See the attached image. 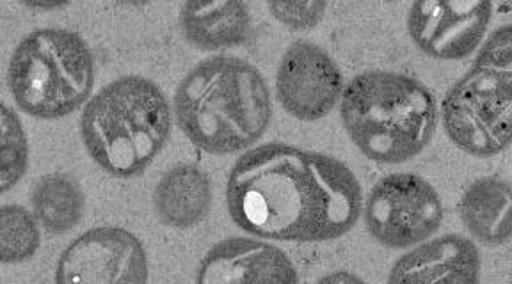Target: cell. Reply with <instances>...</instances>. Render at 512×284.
Segmentation results:
<instances>
[{
    "label": "cell",
    "instance_id": "cell-20",
    "mask_svg": "<svg viewBox=\"0 0 512 284\" xmlns=\"http://www.w3.org/2000/svg\"><path fill=\"white\" fill-rule=\"evenodd\" d=\"M319 283L356 284L363 283V279L360 276H356V274H352V272H347V270H336L333 274L322 277Z\"/></svg>",
    "mask_w": 512,
    "mask_h": 284
},
{
    "label": "cell",
    "instance_id": "cell-8",
    "mask_svg": "<svg viewBox=\"0 0 512 284\" xmlns=\"http://www.w3.org/2000/svg\"><path fill=\"white\" fill-rule=\"evenodd\" d=\"M150 267L141 240L116 226L93 228L75 238L57 261V283L141 284Z\"/></svg>",
    "mask_w": 512,
    "mask_h": 284
},
{
    "label": "cell",
    "instance_id": "cell-2",
    "mask_svg": "<svg viewBox=\"0 0 512 284\" xmlns=\"http://www.w3.org/2000/svg\"><path fill=\"white\" fill-rule=\"evenodd\" d=\"M175 118L196 148L232 155L265 134L272 118L271 93L264 75L248 61L210 57L176 87Z\"/></svg>",
    "mask_w": 512,
    "mask_h": 284
},
{
    "label": "cell",
    "instance_id": "cell-21",
    "mask_svg": "<svg viewBox=\"0 0 512 284\" xmlns=\"http://www.w3.org/2000/svg\"><path fill=\"white\" fill-rule=\"evenodd\" d=\"M61 6H64V4H57V2H54V4H45V2H29V4H27V8L43 9V11L61 8Z\"/></svg>",
    "mask_w": 512,
    "mask_h": 284
},
{
    "label": "cell",
    "instance_id": "cell-15",
    "mask_svg": "<svg viewBox=\"0 0 512 284\" xmlns=\"http://www.w3.org/2000/svg\"><path fill=\"white\" fill-rule=\"evenodd\" d=\"M511 183L484 176L470 183L459 201L464 228L480 244L495 247L511 238Z\"/></svg>",
    "mask_w": 512,
    "mask_h": 284
},
{
    "label": "cell",
    "instance_id": "cell-17",
    "mask_svg": "<svg viewBox=\"0 0 512 284\" xmlns=\"http://www.w3.org/2000/svg\"><path fill=\"white\" fill-rule=\"evenodd\" d=\"M40 222L20 205L0 206V260L16 265L31 260L40 249Z\"/></svg>",
    "mask_w": 512,
    "mask_h": 284
},
{
    "label": "cell",
    "instance_id": "cell-11",
    "mask_svg": "<svg viewBox=\"0 0 512 284\" xmlns=\"http://www.w3.org/2000/svg\"><path fill=\"white\" fill-rule=\"evenodd\" d=\"M297 270L280 247L256 238L232 237L214 245L201 260L196 281L221 283H297Z\"/></svg>",
    "mask_w": 512,
    "mask_h": 284
},
{
    "label": "cell",
    "instance_id": "cell-6",
    "mask_svg": "<svg viewBox=\"0 0 512 284\" xmlns=\"http://www.w3.org/2000/svg\"><path fill=\"white\" fill-rule=\"evenodd\" d=\"M95 59L88 43L68 29H36L9 59L8 86L20 111L54 121L80 109L93 91Z\"/></svg>",
    "mask_w": 512,
    "mask_h": 284
},
{
    "label": "cell",
    "instance_id": "cell-13",
    "mask_svg": "<svg viewBox=\"0 0 512 284\" xmlns=\"http://www.w3.org/2000/svg\"><path fill=\"white\" fill-rule=\"evenodd\" d=\"M153 206L169 228H194L207 219L212 206L210 178L194 164L171 167L153 190Z\"/></svg>",
    "mask_w": 512,
    "mask_h": 284
},
{
    "label": "cell",
    "instance_id": "cell-10",
    "mask_svg": "<svg viewBox=\"0 0 512 284\" xmlns=\"http://www.w3.org/2000/svg\"><path fill=\"white\" fill-rule=\"evenodd\" d=\"M493 18V4L482 0H422L408 13L411 40L438 61L470 56Z\"/></svg>",
    "mask_w": 512,
    "mask_h": 284
},
{
    "label": "cell",
    "instance_id": "cell-4",
    "mask_svg": "<svg viewBox=\"0 0 512 284\" xmlns=\"http://www.w3.org/2000/svg\"><path fill=\"white\" fill-rule=\"evenodd\" d=\"M171 107L153 80L127 75L89 98L80 137L96 166L116 178L144 173L171 135Z\"/></svg>",
    "mask_w": 512,
    "mask_h": 284
},
{
    "label": "cell",
    "instance_id": "cell-12",
    "mask_svg": "<svg viewBox=\"0 0 512 284\" xmlns=\"http://www.w3.org/2000/svg\"><path fill=\"white\" fill-rule=\"evenodd\" d=\"M480 253L461 235H443L413 245L393 263L388 283H479Z\"/></svg>",
    "mask_w": 512,
    "mask_h": 284
},
{
    "label": "cell",
    "instance_id": "cell-19",
    "mask_svg": "<svg viewBox=\"0 0 512 284\" xmlns=\"http://www.w3.org/2000/svg\"><path fill=\"white\" fill-rule=\"evenodd\" d=\"M271 15L290 31H310L322 22L328 4L322 0L312 2H269Z\"/></svg>",
    "mask_w": 512,
    "mask_h": 284
},
{
    "label": "cell",
    "instance_id": "cell-3",
    "mask_svg": "<svg viewBox=\"0 0 512 284\" xmlns=\"http://www.w3.org/2000/svg\"><path fill=\"white\" fill-rule=\"evenodd\" d=\"M438 100L420 80L393 71H363L344 87L340 119L354 146L379 164H404L429 146Z\"/></svg>",
    "mask_w": 512,
    "mask_h": 284
},
{
    "label": "cell",
    "instance_id": "cell-9",
    "mask_svg": "<svg viewBox=\"0 0 512 284\" xmlns=\"http://www.w3.org/2000/svg\"><path fill=\"white\" fill-rule=\"evenodd\" d=\"M344 75L324 48L296 41L281 56L276 71V96L281 107L299 121H319L342 100Z\"/></svg>",
    "mask_w": 512,
    "mask_h": 284
},
{
    "label": "cell",
    "instance_id": "cell-7",
    "mask_svg": "<svg viewBox=\"0 0 512 284\" xmlns=\"http://www.w3.org/2000/svg\"><path fill=\"white\" fill-rule=\"evenodd\" d=\"M370 237L390 249H408L425 242L440 229V194L422 176L388 174L374 185L363 206Z\"/></svg>",
    "mask_w": 512,
    "mask_h": 284
},
{
    "label": "cell",
    "instance_id": "cell-14",
    "mask_svg": "<svg viewBox=\"0 0 512 284\" xmlns=\"http://www.w3.org/2000/svg\"><path fill=\"white\" fill-rule=\"evenodd\" d=\"M180 29L198 50H223L246 43L251 13L244 2H187L180 9Z\"/></svg>",
    "mask_w": 512,
    "mask_h": 284
},
{
    "label": "cell",
    "instance_id": "cell-16",
    "mask_svg": "<svg viewBox=\"0 0 512 284\" xmlns=\"http://www.w3.org/2000/svg\"><path fill=\"white\" fill-rule=\"evenodd\" d=\"M32 213L40 226L50 235H64L79 224L86 196L72 176L63 173L47 174L40 178L31 196Z\"/></svg>",
    "mask_w": 512,
    "mask_h": 284
},
{
    "label": "cell",
    "instance_id": "cell-18",
    "mask_svg": "<svg viewBox=\"0 0 512 284\" xmlns=\"http://www.w3.org/2000/svg\"><path fill=\"white\" fill-rule=\"evenodd\" d=\"M2 134H0V190L8 194L24 178L29 167V142L24 125L9 105H2Z\"/></svg>",
    "mask_w": 512,
    "mask_h": 284
},
{
    "label": "cell",
    "instance_id": "cell-5",
    "mask_svg": "<svg viewBox=\"0 0 512 284\" xmlns=\"http://www.w3.org/2000/svg\"><path fill=\"white\" fill-rule=\"evenodd\" d=\"M512 27L496 29L472 70L441 102V123L450 141L472 157H495L511 146Z\"/></svg>",
    "mask_w": 512,
    "mask_h": 284
},
{
    "label": "cell",
    "instance_id": "cell-1",
    "mask_svg": "<svg viewBox=\"0 0 512 284\" xmlns=\"http://www.w3.org/2000/svg\"><path fill=\"white\" fill-rule=\"evenodd\" d=\"M232 221L256 238L319 244L342 238L363 212L361 185L338 158L271 142L246 151L226 183Z\"/></svg>",
    "mask_w": 512,
    "mask_h": 284
}]
</instances>
